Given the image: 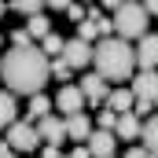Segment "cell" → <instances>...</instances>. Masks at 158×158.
Wrapping results in <instances>:
<instances>
[{
	"label": "cell",
	"mask_w": 158,
	"mask_h": 158,
	"mask_svg": "<svg viewBox=\"0 0 158 158\" xmlns=\"http://www.w3.org/2000/svg\"><path fill=\"white\" fill-rule=\"evenodd\" d=\"M48 55L40 48H15L0 63V81H7L11 96H37L48 81Z\"/></svg>",
	"instance_id": "obj_1"
},
{
	"label": "cell",
	"mask_w": 158,
	"mask_h": 158,
	"mask_svg": "<svg viewBox=\"0 0 158 158\" xmlns=\"http://www.w3.org/2000/svg\"><path fill=\"white\" fill-rule=\"evenodd\" d=\"M92 63L96 74L107 81H125L136 66V52L125 37H103L99 44H92Z\"/></svg>",
	"instance_id": "obj_2"
},
{
	"label": "cell",
	"mask_w": 158,
	"mask_h": 158,
	"mask_svg": "<svg viewBox=\"0 0 158 158\" xmlns=\"http://www.w3.org/2000/svg\"><path fill=\"white\" fill-rule=\"evenodd\" d=\"M147 11H143V4H132V0H125L118 11H114V33L125 40H140L147 33Z\"/></svg>",
	"instance_id": "obj_3"
},
{
	"label": "cell",
	"mask_w": 158,
	"mask_h": 158,
	"mask_svg": "<svg viewBox=\"0 0 158 158\" xmlns=\"http://www.w3.org/2000/svg\"><path fill=\"white\" fill-rule=\"evenodd\" d=\"M11 151H33L40 143V132L30 125V121H11L7 125V140H4Z\"/></svg>",
	"instance_id": "obj_4"
},
{
	"label": "cell",
	"mask_w": 158,
	"mask_h": 158,
	"mask_svg": "<svg viewBox=\"0 0 158 158\" xmlns=\"http://www.w3.org/2000/svg\"><path fill=\"white\" fill-rule=\"evenodd\" d=\"M77 88L85 92V107H99V103L107 99V92H110V81L99 77V74H85Z\"/></svg>",
	"instance_id": "obj_5"
},
{
	"label": "cell",
	"mask_w": 158,
	"mask_h": 158,
	"mask_svg": "<svg viewBox=\"0 0 158 158\" xmlns=\"http://www.w3.org/2000/svg\"><path fill=\"white\" fill-rule=\"evenodd\" d=\"M63 59L70 63V70L88 66V63H92V44H88V40H81V37L66 40V44H63Z\"/></svg>",
	"instance_id": "obj_6"
},
{
	"label": "cell",
	"mask_w": 158,
	"mask_h": 158,
	"mask_svg": "<svg viewBox=\"0 0 158 158\" xmlns=\"http://www.w3.org/2000/svg\"><path fill=\"white\" fill-rule=\"evenodd\" d=\"M55 107L70 118V114H81L85 110V92H81L77 85H63L59 88V96H55Z\"/></svg>",
	"instance_id": "obj_7"
},
{
	"label": "cell",
	"mask_w": 158,
	"mask_h": 158,
	"mask_svg": "<svg viewBox=\"0 0 158 158\" xmlns=\"http://www.w3.org/2000/svg\"><path fill=\"white\" fill-rule=\"evenodd\" d=\"M37 132H40V140H48L52 147H59V143L66 140V121H59V118H52V114H44V118L37 121Z\"/></svg>",
	"instance_id": "obj_8"
},
{
	"label": "cell",
	"mask_w": 158,
	"mask_h": 158,
	"mask_svg": "<svg viewBox=\"0 0 158 158\" xmlns=\"http://www.w3.org/2000/svg\"><path fill=\"white\" fill-rule=\"evenodd\" d=\"M132 96L136 99H158V74L155 70H140V77L132 81Z\"/></svg>",
	"instance_id": "obj_9"
},
{
	"label": "cell",
	"mask_w": 158,
	"mask_h": 158,
	"mask_svg": "<svg viewBox=\"0 0 158 158\" xmlns=\"http://www.w3.org/2000/svg\"><path fill=\"white\" fill-rule=\"evenodd\" d=\"M136 63L140 70H155L158 66V37H140V48H136Z\"/></svg>",
	"instance_id": "obj_10"
},
{
	"label": "cell",
	"mask_w": 158,
	"mask_h": 158,
	"mask_svg": "<svg viewBox=\"0 0 158 158\" xmlns=\"http://www.w3.org/2000/svg\"><path fill=\"white\" fill-rule=\"evenodd\" d=\"M88 151H92V158H114V136L107 129H96L88 136Z\"/></svg>",
	"instance_id": "obj_11"
},
{
	"label": "cell",
	"mask_w": 158,
	"mask_h": 158,
	"mask_svg": "<svg viewBox=\"0 0 158 158\" xmlns=\"http://www.w3.org/2000/svg\"><path fill=\"white\" fill-rule=\"evenodd\" d=\"M107 110H114V114H125V110H132V103H136V96H132V88H114V92H107Z\"/></svg>",
	"instance_id": "obj_12"
},
{
	"label": "cell",
	"mask_w": 158,
	"mask_h": 158,
	"mask_svg": "<svg viewBox=\"0 0 158 158\" xmlns=\"http://www.w3.org/2000/svg\"><path fill=\"white\" fill-rule=\"evenodd\" d=\"M114 132H118L121 140H136V136L143 132V125H140V118H136L132 110H125V114H118V125H114Z\"/></svg>",
	"instance_id": "obj_13"
},
{
	"label": "cell",
	"mask_w": 158,
	"mask_h": 158,
	"mask_svg": "<svg viewBox=\"0 0 158 158\" xmlns=\"http://www.w3.org/2000/svg\"><path fill=\"white\" fill-rule=\"evenodd\" d=\"M66 136H70V140H88V136H92L88 118H85V114H70V118H66Z\"/></svg>",
	"instance_id": "obj_14"
},
{
	"label": "cell",
	"mask_w": 158,
	"mask_h": 158,
	"mask_svg": "<svg viewBox=\"0 0 158 158\" xmlns=\"http://www.w3.org/2000/svg\"><path fill=\"white\" fill-rule=\"evenodd\" d=\"M140 136H143V151L151 158H158V114L143 121V132H140Z\"/></svg>",
	"instance_id": "obj_15"
},
{
	"label": "cell",
	"mask_w": 158,
	"mask_h": 158,
	"mask_svg": "<svg viewBox=\"0 0 158 158\" xmlns=\"http://www.w3.org/2000/svg\"><path fill=\"white\" fill-rule=\"evenodd\" d=\"M11 121H15V96L0 92V129H7Z\"/></svg>",
	"instance_id": "obj_16"
},
{
	"label": "cell",
	"mask_w": 158,
	"mask_h": 158,
	"mask_svg": "<svg viewBox=\"0 0 158 158\" xmlns=\"http://www.w3.org/2000/svg\"><path fill=\"white\" fill-rule=\"evenodd\" d=\"M44 114H52V99H48V96H40V92H37V96H30V118L40 121Z\"/></svg>",
	"instance_id": "obj_17"
},
{
	"label": "cell",
	"mask_w": 158,
	"mask_h": 158,
	"mask_svg": "<svg viewBox=\"0 0 158 158\" xmlns=\"http://www.w3.org/2000/svg\"><path fill=\"white\" fill-rule=\"evenodd\" d=\"M63 44L66 40L59 37V33H48V37H40V52L44 55H63Z\"/></svg>",
	"instance_id": "obj_18"
},
{
	"label": "cell",
	"mask_w": 158,
	"mask_h": 158,
	"mask_svg": "<svg viewBox=\"0 0 158 158\" xmlns=\"http://www.w3.org/2000/svg\"><path fill=\"white\" fill-rule=\"evenodd\" d=\"M26 30H30V37H48V33H52V26H48V19H44V15H30V26H26Z\"/></svg>",
	"instance_id": "obj_19"
},
{
	"label": "cell",
	"mask_w": 158,
	"mask_h": 158,
	"mask_svg": "<svg viewBox=\"0 0 158 158\" xmlns=\"http://www.w3.org/2000/svg\"><path fill=\"white\" fill-rule=\"evenodd\" d=\"M48 70H52V77H55V81H66V77H70V63H66L63 55H59V59H52V63H48Z\"/></svg>",
	"instance_id": "obj_20"
},
{
	"label": "cell",
	"mask_w": 158,
	"mask_h": 158,
	"mask_svg": "<svg viewBox=\"0 0 158 158\" xmlns=\"http://www.w3.org/2000/svg\"><path fill=\"white\" fill-rule=\"evenodd\" d=\"M44 4H48V0H15V11H19V15H37Z\"/></svg>",
	"instance_id": "obj_21"
},
{
	"label": "cell",
	"mask_w": 158,
	"mask_h": 158,
	"mask_svg": "<svg viewBox=\"0 0 158 158\" xmlns=\"http://www.w3.org/2000/svg\"><path fill=\"white\" fill-rule=\"evenodd\" d=\"M77 37H81V40H88V44H92V40L99 37V30H96V22H92V19L77 22Z\"/></svg>",
	"instance_id": "obj_22"
},
{
	"label": "cell",
	"mask_w": 158,
	"mask_h": 158,
	"mask_svg": "<svg viewBox=\"0 0 158 158\" xmlns=\"http://www.w3.org/2000/svg\"><path fill=\"white\" fill-rule=\"evenodd\" d=\"M11 40H15V48H33V37H30V30H15V33H11Z\"/></svg>",
	"instance_id": "obj_23"
},
{
	"label": "cell",
	"mask_w": 158,
	"mask_h": 158,
	"mask_svg": "<svg viewBox=\"0 0 158 158\" xmlns=\"http://www.w3.org/2000/svg\"><path fill=\"white\" fill-rule=\"evenodd\" d=\"M151 110H155V99H136V103H132V114H136V118H143V114H151Z\"/></svg>",
	"instance_id": "obj_24"
},
{
	"label": "cell",
	"mask_w": 158,
	"mask_h": 158,
	"mask_svg": "<svg viewBox=\"0 0 158 158\" xmlns=\"http://www.w3.org/2000/svg\"><path fill=\"white\" fill-rule=\"evenodd\" d=\"M114 125H118V114H114V110H99V129H107V132H110Z\"/></svg>",
	"instance_id": "obj_25"
},
{
	"label": "cell",
	"mask_w": 158,
	"mask_h": 158,
	"mask_svg": "<svg viewBox=\"0 0 158 158\" xmlns=\"http://www.w3.org/2000/svg\"><path fill=\"white\" fill-rule=\"evenodd\" d=\"M66 15H70L74 22H85V15H88V11H85L81 4H70V7H66Z\"/></svg>",
	"instance_id": "obj_26"
},
{
	"label": "cell",
	"mask_w": 158,
	"mask_h": 158,
	"mask_svg": "<svg viewBox=\"0 0 158 158\" xmlns=\"http://www.w3.org/2000/svg\"><path fill=\"white\" fill-rule=\"evenodd\" d=\"M125 158H151L143 147H132V151H125Z\"/></svg>",
	"instance_id": "obj_27"
},
{
	"label": "cell",
	"mask_w": 158,
	"mask_h": 158,
	"mask_svg": "<svg viewBox=\"0 0 158 158\" xmlns=\"http://www.w3.org/2000/svg\"><path fill=\"white\" fill-rule=\"evenodd\" d=\"M143 11L147 15H158V0H143Z\"/></svg>",
	"instance_id": "obj_28"
},
{
	"label": "cell",
	"mask_w": 158,
	"mask_h": 158,
	"mask_svg": "<svg viewBox=\"0 0 158 158\" xmlns=\"http://www.w3.org/2000/svg\"><path fill=\"white\" fill-rule=\"evenodd\" d=\"M40 158H63V155H59V147H52V143H48V147H44V155H40Z\"/></svg>",
	"instance_id": "obj_29"
},
{
	"label": "cell",
	"mask_w": 158,
	"mask_h": 158,
	"mask_svg": "<svg viewBox=\"0 0 158 158\" xmlns=\"http://www.w3.org/2000/svg\"><path fill=\"white\" fill-rule=\"evenodd\" d=\"M70 158H92V151H88V143H85V147H77V151H74Z\"/></svg>",
	"instance_id": "obj_30"
},
{
	"label": "cell",
	"mask_w": 158,
	"mask_h": 158,
	"mask_svg": "<svg viewBox=\"0 0 158 158\" xmlns=\"http://www.w3.org/2000/svg\"><path fill=\"white\" fill-rule=\"evenodd\" d=\"M48 4H52V7H63V11H66V7H70L74 0H48Z\"/></svg>",
	"instance_id": "obj_31"
},
{
	"label": "cell",
	"mask_w": 158,
	"mask_h": 158,
	"mask_svg": "<svg viewBox=\"0 0 158 158\" xmlns=\"http://www.w3.org/2000/svg\"><path fill=\"white\" fill-rule=\"evenodd\" d=\"M121 4H125V0H103V7H110V11H118Z\"/></svg>",
	"instance_id": "obj_32"
},
{
	"label": "cell",
	"mask_w": 158,
	"mask_h": 158,
	"mask_svg": "<svg viewBox=\"0 0 158 158\" xmlns=\"http://www.w3.org/2000/svg\"><path fill=\"white\" fill-rule=\"evenodd\" d=\"M0 158H15V151H11V147L4 143V147H0Z\"/></svg>",
	"instance_id": "obj_33"
},
{
	"label": "cell",
	"mask_w": 158,
	"mask_h": 158,
	"mask_svg": "<svg viewBox=\"0 0 158 158\" xmlns=\"http://www.w3.org/2000/svg\"><path fill=\"white\" fill-rule=\"evenodd\" d=\"M4 7H7V4H4V0H0V15H4Z\"/></svg>",
	"instance_id": "obj_34"
},
{
	"label": "cell",
	"mask_w": 158,
	"mask_h": 158,
	"mask_svg": "<svg viewBox=\"0 0 158 158\" xmlns=\"http://www.w3.org/2000/svg\"><path fill=\"white\" fill-rule=\"evenodd\" d=\"M0 147H4V140H0Z\"/></svg>",
	"instance_id": "obj_35"
},
{
	"label": "cell",
	"mask_w": 158,
	"mask_h": 158,
	"mask_svg": "<svg viewBox=\"0 0 158 158\" xmlns=\"http://www.w3.org/2000/svg\"><path fill=\"white\" fill-rule=\"evenodd\" d=\"M155 107H158V99H155Z\"/></svg>",
	"instance_id": "obj_36"
},
{
	"label": "cell",
	"mask_w": 158,
	"mask_h": 158,
	"mask_svg": "<svg viewBox=\"0 0 158 158\" xmlns=\"http://www.w3.org/2000/svg\"><path fill=\"white\" fill-rule=\"evenodd\" d=\"M81 4H85V0H81Z\"/></svg>",
	"instance_id": "obj_37"
},
{
	"label": "cell",
	"mask_w": 158,
	"mask_h": 158,
	"mask_svg": "<svg viewBox=\"0 0 158 158\" xmlns=\"http://www.w3.org/2000/svg\"><path fill=\"white\" fill-rule=\"evenodd\" d=\"M0 40H4V37H0Z\"/></svg>",
	"instance_id": "obj_38"
}]
</instances>
